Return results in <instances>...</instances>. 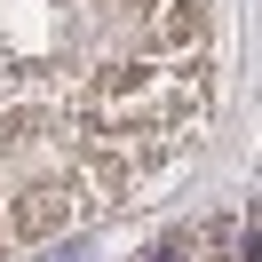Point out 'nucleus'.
Listing matches in <instances>:
<instances>
[{
    "label": "nucleus",
    "mask_w": 262,
    "mask_h": 262,
    "mask_svg": "<svg viewBox=\"0 0 262 262\" xmlns=\"http://www.w3.org/2000/svg\"><path fill=\"white\" fill-rule=\"evenodd\" d=\"M80 214H88V191L72 183V167H56V175H24L16 191H8V230H16V238L80 230Z\"/></svg>",
    "instance_id": "1"
},
{
    "label": "nucleus",
    "mask_w": 262,
    "mask_h": 262,
    "mask_svg": "<svg viewBox=\"0 0 262 262\" xmlns=\"http://www.w3.org/2000/svg\"><path fill=\"white\" fill-rule=\"evenodd\" d=\"M127 262H191V246H183V238H159V246H135Z\"/></svg>",
    "instance_id": "2"
}]
</instances>
